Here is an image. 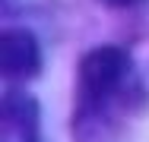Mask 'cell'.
Instances as JSON below:
<instances>
[{"mask_svg": "<svg viewBox=\"0 0 149 142\" xmlns=\"http://www.w3.org/2000/svg\"><path fill=\"white\" fill-rule=\"evenodd\" d=\"M0 66H3L6 82H29L41 73V48L29 28H3Z\"/></svg>", "mask_w": 149, "mask_h": 142, "instance_id": "obj_2", "label": "cell"}, {"mask_svg": "<svg viewBox=\"0 0 149 142\" xmlns=\"http://www.w3.org/2000/svg\"><path fill=\"white\" fill-rule=\"evenodd\" d=\"M149 95L124 48L102 44L79 60L76 101H73V139L114 142L127 117L146 108Z\"/></svg>", "mask_w": 149, "mask_h": 142, "instance_id": "obj_1", "label": "cell"}, {"mask_svg": "<svg viewBox=\"0 0 149 142\" xmlns=\"http://www.w3.org/2000/svg\"><path fill=\"white\" fill-rule=\"evenodd\" d=\"M105 6H118V10H124V6H136V3H143V0H102Z\"/></svg>", "mask_w": 149, "mask_h": 142, "instance_id": "obj_4", "label": "cell"}, {"mask_svg": "<svg viewBox=\"0 0 149 142\" xmlns=\"http://www.w3.org/2000/svg\"><path fill=\"white\" fill-rule=\"evenodd\" d=\"M3 139L38 142V104L26 92H10L3 98Z\"/></svg>", "mask_w": 149, "mask_h": 142, "instance_id": "obj_3", "label": "cell"}]
</instances>
